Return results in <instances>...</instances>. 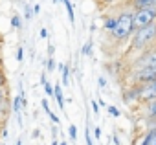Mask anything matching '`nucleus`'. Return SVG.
Instances as JSON below:
<instances>
[{
	"label": "nucleus",
	"mask_w": 156,
	"mask_h": 145,
	"mask_svg": "<svg viewBox=\"0 0 156 145\" xmlns=\"http://www.w3.org/2000/svg\"><path fill=\"white\" fill-rule=\"evenodd\" d=\"M103 2H114V0H103Z\"/></svg>",
	"instance_id": "c03bdc74"
},
{
	"label": "nucleus",
	"mask_w": 156,
	"mask_h": 145,
	"mask_svg": "<svg viewBox=\"0 0 156 145\" xmlns=\"http://www.w3.org/2000/svg\"><path fill=\"white\" fill-rule=\"evenodd\" d=\"M41 105H42V108H44V112H46V114H50V112H51V110H50V105H48V99H42V101H41Z\"/></svg>",
	"instance_id": "393cba45"
},
{
	"label": "nucleus",
	"mask_w": 156,
	"mask_h": 145,
	"mask_svg": "<svg viewBox=\"0 0 156 145\" xmlns=\"http://www.w3.org/2000/svg\"><path fill=\"white\" fill-rule=\"evenodd\" d=\"M41 13V4H35L33 6V15H39Z\"/></svg>",
	"instance_id": "2f4dec72"
},
{
	"label": "nucleus",
	"mask_w": 156,
	"mask_h": 145,
	"mask_svg": "<svg viewBox=\"0 0 156 145\" xmlns=\"http://www.w3.org/2000/svg\"><path fill=\"white\" fill-rule=\"evenodd\" d=\"M156 44V22L147 26V28H141V30H136L132 33V41H130V48L134 51H145L149 48H152Z\"/></svg>",
	"instance_id": "f257e3e1"
},
{
	"label": "nucleus",
	"mask_w": 156,
	"mask_h": 145,
	"mask_svg": "<svg viewBox=\"0 0 156 145\" xmlns=\"http://www.w3.org/2000/svg\"><path fill=\"white\" fill-rule=\"evenodd\" d=\"M57 68V62H55V57H48L46 61V72H50V74H53Z\"/></svg>",
	"instance_id": "2eb2a0df"
},
{
	"label": "nucleus",
	"mask_w": 156,
	"mask_h": 145,
	"mask_svg": "<svg viewBox=\"0 0 156 145\" xmlns=\"http://www.w3.org/2000/svg\"><path fill=\"white\" fill-rule=\"evenodd\" d=\"M4 85H6V76L2 74V70H0V87L4 88Z\"/></svg>",
	"instance_id": "7c9ffc66"
},
{
	"label": "nucleus",
	"mask_w": 156,
	"mask_h": 145,
	"mask_svg": "<svg viewBox=\"0 0 156 145\" xmlns=\"http://www.w3.org/2000/svg\"><path fill=\"white\" fill-rule=\"evenodd\" d=\"M94 138L99 141V138H101V129L99 127H94Z\"/></svg>",
	"instance_id": "c85d7f7f"
},
{
	"label": "nucleus",
	"mask_w": 156,
	"mask_h": 145,
	"mask_svg": "<svg viewBox=\"0 0 156 145\" xmlns=\"http://www.w3.org/2000/svg\"><path fill=\"white\" fill-rule=\"evenodd\" d=\"M11 107H13V112L19 116V114H20V108H22V96H20V94H19L17 97H13V105H11Z\"/></svg>",
	"instance_id": "4468645a"
},
{
	"label": "nucleus",
	"mask_w": 156,
	"mask_h": 145,
	"mask_svg": "<svg viewBox=\"0 0 156 145\" xmlns=\"http://www.w3.org/2000/svg\"><path fill=\"white\" fill-rule=\"evenodd\" d=\"M98 87H99V88H107V79H105L103 76L98 77Z\"/></svg>",
	"instance_id": "b1692460"
},
{
	"label": "nucleus",
	"mask_w": 156,
	"mask_h": 145,
	"mask_svg": "<svg viewBox=\"0 0 156 145\" xmlns=\"http://www.w3.org/2000/svg\"><path fill=\"white\" fill-rule=\"evenodd\" d=\"M132 85H151L156 81V68H138L132 70Z\"/></svg>",
	"instance_id": "39448f33"
},
{
	"label": "nucleus",
	"mask_w": 156,
	"mask_h": 145,
	"mask_svg": "<svg viewBox=\"0 0 156 145\" xmlns=\"http://www.w3.org/2000/svg\"><path fill=\"white\" fill-rule=\"evenodd\" d=\"M107 112L110 114V118H119L121 116L119 110H118V107H114V105H107Z\"/></svg>",
	"instance_id": "a211bd4d"
},
{
	"label": "nucleus",
	"mask_w": 156,
	"mask_h": 145,
	"mask_svg": "<svg viewBox=\"0 0 156 145\" xmlns=\"http://www.w3.org/2000/svg\"><path fill=\"white\" fill-rule=\"evenodd\" d=\"M11 28H13V30H20V28H22V19H20L19 15H13V17H11Z\"/></svg>",
	"instance_id": "dca6fc26"
},
{
	"label": "nucleus",
	"mask_w": 156,
	"mask_h": 145,
	"mask_svg": "<svg viewBox=\"0 0 156 145\" xmlns=\"http://www.w3.org/2000/svg\"><path fill=\"white\" fill-rule=\"evenodd\" d=\"M57 2H62V0H53V4H57Z\"/></svg>",
	"instance_id": "37998d69"
},
{
	"label": "nucleus",
	"mask_w": 156,
	"mask_h": 145,
	"mask_svg": "<svg viewBox=\"0 0 156 145\" xmlns=\"http://www.w3.org/2000/svg\"><path fill=\"white\" fill-rule=\"evenodd\" d=\"M116 26H118V19H116V17H107V19H105L103 28H105L108 33H112V31L116 30Z\"/></svg>",
	"instance_id": "f8f14e48"
},
{
	"label": "nucleus",
	"mask_w": 156,
	"mask_h": 145,
	"mask_svg": "<svg viewBox=\"0 0 156 145\" xmlns=\"http://www.w3.org/2000/svg\"><path fill=\"white\" fill-rule=\"evenodd\" d=\"M132 15H134V9L132 11H121L119 17H116L118 19V26L110 33L116 41H125V39L132 37V33L136 31L134 30V22H132Z\"/></svg>",
	"instance_id": "f03ea898"
},
{
	"label": "nucleus",
	"mask_w": 156,
	"mask_h": 145,
	"mask_svg": "<svg viewBox=\"0 0 156 145\" xmlns=\"http://www.w3.org/2000/svg\"><path fill=\"white\" fill-rule=\"evenodd\" d=\"M33 17V8H30V6H24V19L26 20H30Z\"/></svg>",
	"instance_id": "412c9836"
},
{
	"label": "nucleus",
	"mask_w": 156,
	"mask_h": 145,
	"mask_svg": "<svg viewBox=\"0 0 156 145\" xmlns=\"http://www.w3.org/2000/svg\"><path fill=\"white\" fill-rule=\"evenodd\" d=\"M112 140H114V145H121V143H119V138H118V134H112Z\"/></svg>",
	"instance_id": "e433bc0d"
},
{
	"label": "nucleus",
	"mask_w": 156,
	"mask_h": 145,
	"mask_svg": "<svg viewBox=\"0 0 156 145\" xmlns=\"http://www.w3.org/2000/svg\"><path fill=\"white\" fill-rule=\"evenodd\" d=\"M62 4H64V8H66V13H68L70 22L73 24V22H75V13H73V6H72V2H70V0H62Z\"/></svg>",
	"instance_id": "ddd939ff"
},
{
	"label": "nucleus",
	"mask_w": 156,
	"mask_h": 145,
	"mask_svg": "<svg viewBox=\"0 0 156 145\" xmlns=\"http://www.w3.org/2000/svg\"><path fill=\"white\" fill-rule=\"evenodd\" d=\"M151 132H152V136H151V143L149 145H156V125H154V129H151Z\"/></svg>",
	"instance_id": "bb28decb"
},
{
	"label": "nucleus",
	"mask_w": 156,
	"mask_h": 145,
	"mask_svg": "<svg viewBox=\"0 0 156 145\" xmlns=\"http://www.w3.org/2000/svg\"><path fill=\"white\" fill-rule=\"evenodd\" d=\"M145 107H147V108H145V112H147L145 116H147L149 119L156 121V99H154V101H151V103H147Z\"/></svg>",
	"instance_id": "9b49d317"
},
{
	"label": "nucleus",
	"mask_w": 156,
	"mask_h": 145,
	"mask_svg": "<svg viewBox=\"0 0 156 145\" xmlns=\"http://www.w3.org/2000/svg\"><path fill=\"white\" fill-rule=\"evenodd\" d=\"M68 134H70V140L75 141V140H77V127H75V125H70V127H68Z\"/></svg>",
	"instance_id": "aec40b11"
},
{
	"label": "nucleus",
	"mask_w": 156,
	"mask_h": 145,
	"mask_svg": "<svg viewBox=\"0 0 156 145\" xmlns=\"http://www.w3.org/2000/svg\"><path fill=\"white\" fill-rule=\"evenodd\" d=\"M15 145H22V141H20V140H17V143H15Z\"/></svg>",
	"instance_id": "79ce46f5"
},
{
	"label": "nucleus",
	"mask_w": 156,
	"mask_h": 145,
	"mask_svg": "<svg viewBox=\"0 0 156 145\" xmlns=\"http://www.w3.org/2000/svg\"><path fill=\"white\" fill-rule=\"evenodd\" d=\"M4 101H6V90L0 87V103H4Z\"/></svg>",
	"instance_id": "c756f323"
},
{
	"label": "nucleus",
	"mask_w": 156,
	"mask_h": 145,
	"mask_svg": "<svg viewBox=\"0 0 156 145\" xmlns=\"http://www.w3.org/2000/svg\"><path fill=\"white\" fill-rule=\"evenodd\" d=\"M48 116H50V119L53 121V125H59V121H61V119H59V116H57V114H53V112H50Z\"/></svg>",
	"instance_id": "a878e982"
},
{
	"label": "nucleus",
	"mask_w": 156,
	"mask_h": 145,
	"mask_svg": "<svg viewBox=\"0 0 156 145\" xmlns=\"http://www.w3.org/2000/svg\"><path fill=\"white\" fill-rule=\"evenodd\" d=\"M92 53V41H87L81 48V55H90Z\"/></svg>",
	"instance_id": "f3484780"
},
{
	"label": "nucleus",
	"mask_w": 156,
	"mask_h": 145,
	"mask_svg": "<svg viewBox=\"0 0 156 145\" xmlns=\"http://www.w3.org/2000/svg\"><path fill=\"white\" fill-rule=\"evenodd\" d=\"M33 138H37V136H41V130H33V134H31Z\"/></svg>",
	"instance_id": "58836bf2"
},
{
	"label": "nucleus",
	"mask_w": 156,
	"mask_h": 145,
	"mask_svg": "<svg viewBox=\"0 0 156 145\" xmlns=\"http://www.w3.org/2000/svg\"><path fill=\"white\" fill-rule=\"evenodd\" d=\"M132 22H134V30H141V28H147V26L154 24V22H156V8L134 9Z\"/></svg>",
	"instance_id": "7ed1b4c3"
},
{
	"label": "nucleus",
	"mask_w": 156,
	"mask_h": 145,
	"mask_svg": "<svg viewBox=\"0 0 156 145\" xmlns=\"http://www.w3.org/2000/svg\"><path fill=\"white\" fill-rule=\"evenodd\" d=\"M51 138H57V125L51 127Z\"/></svg>",
	"instance_id": "c9c22d12"
},
{
	"label": "nucleus",
	"mask_w": 156,
	"mask_h": 145,
	"mask_svg": "<svg viewBox=\"0 0 156 145\" xmlns=\"http://www.w3.org/2000/svg\"><path fill=\"white\" fill-rule=\"evenodd\" d=\"M53 90H55L53 97H55L57 107H59L61 110H64V96H62V87H61V85H53Z\"/></svg>",
	"instance_id": "1a4fd4ad"
},
{
	"label": "nucleus",
	"mask_w": 156,
	"mask_h": 145,
	"mask_svg": "<svg viewBox=\"0 0 156 145\" xmlns=\"http://www.w3.org/2000/svg\"><path fill=\"white\" fill-rule=\"evenodd\" d=\"M141 87L143 85H130L125 94H123V101L125 103H132V101H140V94H141Z\"/></svg>",
	"instance_id": "0eeeda50"
},
{
	"label": "nucleus",
	"mask_w": 156,
	"mask_h": 145,
	"mask_svg": "<svg viewBox=\"0 0 156 145\" xmlns=\"http://www.w3.org/2000/svg\"><path fill=\"white\" fill-rule=\"evenodd\" d=\"M59 145H68V141H59Z\"/></svg>",
	"instance_id": "a19ab883"
},
{
	"label": "nucleus",
	"mask_w": 156,
	"mask_h": 145,
	"mask_svg": "<svg viewBox=\"0 0 156 145\" xmlns=\"http://www.w3.org/2000/svg\"><path fill=\"white\" fill-rule=\"evenodd\" d=\"M154 83H156V81H154Z\"/></svg>",
	"instance_id": "a18cd8bd"
},
{
	"label": "nucleus",
	"mask_w": 156,
	"mask_h": 145,
	"mask_svg": "<svg viewBox=\"0 0 156 145\" xmlns=\"http://www.w3.org/2000/svg\"><path fill=\"white\" fill-rule=\"evenodd\" d=\"M156 99V83L151 85H143L141 87V94H140V103H151Z\"/></svg>",
	"instance_id": "423d86ee"
},
{
	"label": "nucleus",
	"mask_w": 156,
	"mask_h": 145,
	"mask_svg": "<svg viewBox=\"0 0 156 145\" xmlns=\"http://www.w3.org/2000/svg\"><path fill=\"white\" fill-rule=\"evenodd\" d=\"M42 88H44V92H46L48 97H53V94H55V90H53V83H46Z\"/></svg>",
	"instance_id": "6ab92c4d"
},
{
	"label": "nucleus",
	"mask_w": 156,
	"mask_h": 145,
	"mask_svg": "<svg viewBox=\"0 0 156 145\" xmlns=\"http://www.w3.org/2000/svg\"><path fill=\"white\" fill-rule=\"evenodd\" d=\"M138 68H156V46L145 51H140V55L132 62V70H138Z\"/></svg>",
	"instance_id": "20e7f679"
},
{
	"label": "nucleus",
	"mask_w": 156,
	"mask_h": 145,
	"mask_svg": "<svg viewBox=\"0 0 156 145\" xmlns=\"http://www.w3.org/2000/svg\"><path fill=\"white\" fill-rule=\"evenodd\" d=\"M85 141H87V145H94V140H92V136H90L88 130H87V134H85Z\"/></svg>",
	"instance_id": "cd10ccee"
},
{
	"label": "nucleus",
	"mask_w": 156,
	"mask_h": 145,
	"mask_svg": "<svg viewBox=\"0 0 156 145\" xmlns=\"http://www.w3.org/2000/svg\"><path fill=\"white\" fill-rule=\"evenodd\" d=\"M50 145H59V140H57V138H51V143H50Z\"/></svg>",
	"instance_id": "4c0bfd02"
},
{
	"label": "nucleus",
	"mask_w": 156,
	"mask_h": 145,
	"mask_svg": "<svg viewBox=\"0 0 156 145\" xmlns=\"http://www.w3.org/2000/svg\"><path fill=\"white\" fill-rule=\"evenodd\" d=\"M59 68H61V87H68L70 77H72V66H70V62H62V64H59Z\"/></svg>",
	"instance_id": "6e6552de"
},
{
	"label": "nucleus",
	"mask_w": 156,
	"mask_h": 145,
	"mask_svg": "<svg viewBox=\"0 0 156 145\" xmlns=\"http://www.w3.org/2000/svg\"><path fill=\"white\" fill-rule=\"evenodd\" d=\"M17 61H19V62L24 61V48H22V46H19V50H17Z\"/></svg>",
	"instance_id": "4be33fe9"
},
{
	"label": "nucleus",
	"mask_w": 156,
	"mask_h": 145,
	"mask_svg": "<svg viewBox=\"0 0 156 145\" xmlns=\"http://www.w3.org/2000/svg\"><path fill=\"white\" fill-rule=\"evenodd\" d=\"M90 105H92V110H94V114H96V116H99V103H98L96 99H92V101H90Z\"/></svg>",
	"instance_id": "5701e85b"
},
{
	"label": "nucleus",
	"mask_w": 156,
	"mask_h": 145,
	"mask_svg": "<svg viewBox=\"0 0 156 145\" xmlns=\"http://www.w3.org/2000/svg\"><path fill=\"white\" fill-rule=\"evenodd\" d=\"M48 53H50V57H53V53H55V48H53L51 44L48 46Z\"/></svg>",
	"instance_id": "72a5a7b5"
},
{
	"label": "nucleus",
	"mask_w": 156,
	"mask_h": 145,
	"mask_svg": "<svg viewBox=\"0 0 156 145\" xmlns=\"http://www.w3.org/2000/svg\"><path fill=\"white\" fill-rule=\"evenodd\" d=\"M130 4L134 9H141V8H156V0H130Z\"/></svg>",
	"instance_id": "9d476101"
},
{
	"label": "nucleus",
	"mask_w": 156,
	"mask_h": 145,
	"mask_svg": "<svg viewBox=\"0 0 156 145\" xmlns=\"http://www.w3.org/2000/svg\"><path fill=\"white\" fill-rule=\"evenodd\" d=\"M4 112V103H0V114Z\"/></svg>",
	"instance_id": "ea45409f"
},
{
	"label": "nucleus",
	"mask_w": 156,
	"mask_h": 145,
	"mask_svg": "<svg viewBox=\"0 0 156 145\" xmlns=\"http://www.w3.org/2000/svg\"><path fill=\"white\" fill-rule=\"evenodd\" d=\"M41 37H42V39H48V30H46V28L41 30Z\"/></svg>",
	"instance_id": "473e14b6"
},
{
	"label": "nucleus",
	"mask_w": 156,
	"mask_h": 145,
	"mask_svg": "<svg viewBox=\"0 0 156 145\" xmlns=\"http://www.w3.org/2000/svg\"><path fill=\"white\" fill-rule=\"evenodd\" d=\"M46 83H48V81H46V74H41V85L44 87Z\"/></svg>",
	"instance_id": "f704fd0d"
}]
</instances>
